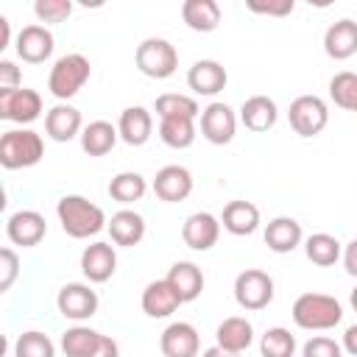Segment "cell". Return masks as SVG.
Returning a JSON list of instances; mask_svg holds the SVG:
<instances>
[{
    "label": "cell",
    "mask_w": 357,
    "mask_h": 357,
    "mask_svg": "<svg viewBox=\"0 0 357 357\" xmlns=\"http://www.w3.org/2000/svg\"><path fill=\"white\" fill-rule=\"evenodd\" d=\"M324 50L329 59L335 61H346L357 53V22L343 17L337 22H332L324 33Z\"/></svg>",
    "instance_id": "cell-23"
},
{
    "label": "cell",
    "mask_w": 357,
    "mask_h": 357,
    "mask_svg": "<svg viewBox=\"0 0 357 357\" xmlns=\"http://www.w3.org/2000/svg\"><path fill=\"white\" fill-rule=\"evenodd\" d=\"M42 114V95L31 86L0 89V120L28 126Z\"/></svg>",
    "instance_id": "cell-8"
},
{
    "label": "cell",
    "mask_w": 357,
    "mask_h": 357,
    "mask_svg": "<svg viewBox=\"0 0 357 357\" xmlns=\"http://www.w3.org/2000/svg\"><path fill=\"white\" fill-rule=\"evenodd\" d=\"M301 240H304V231H301V223L296 218L279 215L265 226V245L273 254H290L301 245Z\"/></svg>",
    "instance_id": "cell-24"
},
{
    "label": "cell",
    "mask_w": 357,
    "mask_h": 357,
    "mask_svg": "<svg viewBox=\"0 0 357 357\" xmlns=\"http://www.w3.org/2000/svg\"><path fill=\"white\" fill-rule=\"evenodd\" d=\"M153 195L165 204H178L187 201L192 192V173L184 165H165L162 170H156L153 184H151Z\"/></svg>",
    "instance_id": "cell-13"
},
{
    "label": "cell",
    "mask_w": 357,
    "mask_h": 357,
    "mask_svg": "<svg viewBox=\"0 0 357 357\" xmlns=\"http://www.w3.org/2000/svg\"><path fill=\"white\" fill-rule=\"evenodd\" d=\"M349 301H351V310H354V312H357V287H354V290H351V296H349Z\"/></svg>",
    "instance_id": "cell-48"
},
{
    "label": "cell",
    "mask_w": 357,
    "mask_h": 357,
    "mask_svg": "<svg viewBox=\"0 0 357 357\" xmlns=\"http://www.w3.org/2000/svg\"><path fill=\"white\" fill-rule=\"evenodd\" d=\"M201 357H240V354H231V351H226V349H220V346L215 343V346H209Z\"/></svg>",
    "instance_id": "cell-47"
},
{
    "label": "cell",
    "mask_w": 357,
    "mask_h": 357,
    "mask_svg": "<svg viewBox=\"0 0 357 357\" xmlns=\"http://www.w3.org/2000/svg\"><path fill=\"white\" fill-rule=\"evenodd\" d=\"M259 354L262 357H293L296 354V337L284 326H271L259 337Z\"/></svg>",
    "instance_id": "cell-36"
},
{
    "label": "cell",
    "mask_w": 357,
    "mask_h": 357,
    "mask_svg": "<svg viewBox=\"0 0 357 357\" xmlns=\"http://www.w3.org/2000/svg\"><path fill=\"white\" fill-rule=\"evenodd\" d=\"M226 84H229V73L215 59H198L187 70V86L201 98H215L218 92L226 89Z\"/></svg>",
    "instance_id": "cell-15"
},
{
    "label": "cell",
    "mask_w": 357,
    "mask_h": 357,
    "mask_svg": "<svg viewBox=\"0 0 357 357\" xmlns=\"http://www.w3.org/2000/svg\"><path fill=\"white\" fill-rule=\"evenodd\" d=\"M304 254L312 265H321V268H329L335 265L340 257H343V245L337 237L326 234V231H315L304 240Z\"/></svg>",
    "instance_id": "cell-32"
},
{
    "label": "cell",
    "mask_w": 357,
    "mask_h": 357,
    "mask_svg": "<svg viewBox=\"0 0 357 357\" xmlns=\"http://www.w3.org/2000/svg\"><path fill=\"white\" fill-rule=\"evenodd\" d=\"M301 357H343V346L329 335H315L301 346Z\"/></svg>",
    "instance_id": "cell-39"
},
{
    "label": "cell",
    "mask_w": 357,
    "mask_h": 357,
    "mask_svg": "<svg viewBox=\"0 0 357 357\" xmlns=\"http://www.w3.org/2000/svg\"><path fill=\"white\" fill-rule=\"evenodd\" d=\"M139 304H142V312H145L148 318H167V315H173L184 301L178 298V293L170 287L167 279H153V282L145 284Z\"/></svg>",
    "instance_id": "cell-19"
},
{
    "label": "cell",
    "mask_w": 357,
    "mask_h": 357,
    "mask_svg": "<svg viewBox=\"0 0 357 357\" xmlns=\"http://www.w3.org/2000/svg\"><path fill=\"white\" fill-rule=\"evenodd\" d=\"M33 14L39 22L53 25V22H64L73 14V3L70 0H36L33 3Z\"/></svg>",
    "instance_id": "cell-38"
},
{
    "label": "cell",
    "mask_w": 357,
    "mask_h": 357,
    "mask_svg": "<svg viewBox=\"0 0 357 357\" xmlns=\"http://www.w3.org/2000/svg\"><path fill=\"white\" fill-rule=\"evenodd\" d=\"M56 218L64 234L73 240H89L109 226L106 212L84 195H61L56 204Z\"/></svg>",
    "instance_id": "cell-1"
},
{
    "label": "cell",
    "mask_w": 357,
    "mask_h": 357,
    "mask_svg": "<svg viewBox=\"0 0 357 357\" xmlns=\"http://www.w3.org/2000/svg\"><path fill=\"white\" fill-rule=\"evenodd\" d=\"M245 6H248V11L265 14V17H287L296 8L293 0H248Z\"/></svg>",
    "instance_id": "cell-41"
},
{
    "label": "cell",
    "mask_w": 357,
    "mask_h": 357,
    "mask_svg": "<svg viewBox=\"0 0 357 357\" xmlns=\"http://www.w3.org/2000/svg\"><path fill=\"white\" fill-rule=\"evenodd\" d=\"M45 156V139L33 128H8L0 137V165L6 170H22L39 165Z\"/></svg>",
    "instance_id": "cell-4"
},
{
    "label": "cell",
    "mask_w": 357,
    "mask_h": 357,
    "mask_svg": "<svg viewBox=\"0 0 357 357\" xmlns=\"http://www.w3.org/2000/svg\"><path fill=\"white\" fill-rule=\"evenodd\" d=\"M329 98L335 106L357 114V73L340 70L329 78Z\"/></svg>",
    "instance_id": "cell-35"
},
{
    "label": "cell",
    "mask_w": 357,
    "mask_h": 357,
    "mask_svg": "<svg viewBox=\"0 0 357 357\" xmlns=\"http://www.w3.org/2000/svg\"><path fill=\"white\" fill-rule=\"evenodd\" d=\"M165 279L170 282V287L178 293V298H181L184 304L195 301V298L201 296V290H204V271H201L195 262H190V259L173 262Z\"/></svg>",
    "instance_id": "cell-27"
},
{
    "label": "cell",
    "mask_w": 357,
    "mask_h": 357,
    "mask_svg": "<svg viewBox=\"0 0 357 357\" xmlns=\"http://www.w3.org/2000/svg\"><path fill=\"white\" fill-rule=\"evenodd\" d=\"M153 112L159 120H173V117H187V120H198L201 117V106L195 98L190 95H178V92H165L156 98Z\"/></svg>",
    "instance_id": "cell-31"
},
{
    "label": "cell",
    "mask_w": 357,
    "mask_h": 357,
    "mask_svg": "<svg viewBox=\"0 0 357 357\" xmlns=\"http://www.w3.org/2000/svg\"><path fill=\"white\" fill-rule=\"evenodd\" d=\"M106 229H109V237H112L114 245L134 248L145 237V218L139 212H134V209L126 206V209H120V212H114L109 218V226Z\"/></svg>",
    "instance_id": "cell-22"
},
{
    "label": "cell",
    "mask_w": 357,
    "mask_h": 357,
    "mask_svg": "<svg viewBox=\"0 0 357 357\" xmlns=\"http://www.w3.org/2000/svg\"><path fill=\"white\" fill-rule=\"evenodd\" d=\"M287 120L298 137H318L329 123V106L318 95H298L287 109Z\"/></svg>",
    "instance_id": "cell-6"
},
{
    "label": "cell",
    "mask_w": 357,
    "mask_h": 357,
    "mask_svg": "<svg viewBox=\"0 0 357 357\" xmlns=\"http://www.w3.org/2000/svg\"><path fill=\"white\" fill-rule=\"evenodd\" d=\"M89 357H120V346H117L114 337L100 335V343H98V349H95Z\"/></svg>",
    "instance_id": "cell-44"
},
{
    "label": "cell",
    "mask_w": 357,
    "mask_h": 357,
    "mask_svg": "<svg viewBox=\"0 0 357 357\" xmlns=\"http://www.w3.org/2000/svg\"><path fill=\"white\" fill-rule=\"evenodd\" d=\"M237 117H240V123H243L248 131L262 134V131H268V128L276 126L279 109H276V100H273V98H268V95H251V98L243 100Z\"/></svg>",
    "instance_id": "cell-21"
},
{
    "label": "cell",
    "mask_w": 357,
    "mask_h": 357,
    "mask_svg": "<svg viewBox=\"0 0 357 357\" xmlns=\"http://www.w3.org/2000/svg\"><path fill=\"white\" fill-rule=\"evenodd\" d=\"M134 64L142 75L162 81V78H170L178 70V50H176V45H170L162 36H148L137 45Z\"/></svg>",
    "instance_id": "cell-5"
},
{
    "label": "cell",
    "mask_w": 357,
    "mask_h": 357,
    "mask_svg": "<svg viewBox=\"0 0 357 357\" xmlns=\"http://www.w3.org/2000/svg\"><path fill=\"white\" fill-rule=\"evenodd\" d=\"M20 276V257L14 248H0V293L11 290V284Z\"/></svg>",
    "instance_id": "cell-40"
},
{
    "label": "cell",
    "mask_w": 357,
    "mask_h": 357,
    "mask_svg": "<svg viewBox=\"0 0 357 357\" xmlns=\"http://www.w3.org/2000/svg\"><path fill=\"white\" fill-rule=\"evenodd\" d=\"M145 192H148V181H145V176L137 173V170H123V173H117V176L109 181V195H112V201H117V204H123V206L142 201Z\"/></svg>",
    "instance_id": "cell-30"
},
{
    "label": "cell",
    "mask_w": 357,
    "mask_h": 357,
    "mask_svg": "<svg viewBox=\"0 0 357 357\" xmlns=\"http://www.w3.org/2000/svg\"><path fill=\"white\" fill-rule=\"evenodd\" d=\"M159 349L165 357H198L201 351V335L187 321H173L165 326L159 337Z\"/></svg>",
    "instance_id": "cell-16"
},
{
    "label": "cell",
    "mask_w": 357,
    "mask_h": 357,
    "mask_svg": "<svg viewBox=\"0 0 357 357\" xmlns=\"http://www.w3.org/2000/svg\"><path fill=\"white\" fill-rule=\"evenodd\" d=\"M6 234L14 245H22V248H33L45 240L47 234V223H45V215H39L36 209H20L14 215H8L6 220Z\"/></svg>",
    "instance_id": "cell-14"
},
{
    "label": "cell",
    "mask_w": 357,
    "mask_h": 357,
    "mask_svg": "<svg viewBox=\"0 0 357 357\" xmlns=\"http://www.w3.org/2000/svg\"><path fill=\"white\" fill-rule=\"evenodd\" d=\"M81 131H84V120L75 106L56 103L45 112V134L53 142H70L73 137H81Z\"/></svg>",
    "instance_id": "cell-18"
},
{
    "label": "cell",
    "mask_w": 357,
    "mask_h": 357,
    "mask_svg": "<svg viewBox=\"0 0 357 357\" xmlns=\"http://www.w3.org/2000/svg\"><path fill=\"white\" fill-rule=\"evenodd\" d=\"M220 226L234 237H248L259 229V209L251 201H229L220 215Z\"/></svg>",
    "instance_id": "cell-26"
},
{
    "label": "cell",
    "mask_w": 357,
    "mask_h": 357,
    "mask_svg": "<svg viewBox=\"0 0 357 357\" xmlns=\"http://www.w3.org/2000/svg\"><path fill=\"white\" fill-rule=\"evenodd\" d=\"M215 340H218L220 349H226L231 354H243L254 343V326L245 315H229L218 324Z\"/></svg>",
    "instance_id": "cell-25"
},
{
    "label": "cell",
    "mask_w": 357,
    "mask_h": 357,
    "mask_svg": "<svg viewBox=\"0 0 357 357\" xmlns=\"http://www.w3.org/2000/svg\"><path fill=\"white\" fill-rule=\"evenodd\" d=\"M14 357H56V343L45 332L28 329L14 340Z\"/></svg>",
    "instance_id": "cell-37"
},
{
    "label": "cell",
    "mask_w": 357,
    "mask_h": 357,
    "mask_svg": "<svg viewBox=\"0 0 357 357\" xmlns=\"http://www.w3.org/2000/svg\"><path fill=\"white\" fill-rule=\"evenodd\" d=\"M8 42H11V22H8V17L0 14V50H6Z\"/></svg>",
    "instance_id": "cell-46"
},
{
    "label": "cell",
    "mask_w": 357,
    "mask_h": 357,
    "mask_svg": "<svg viewBox=\"0 0 357 357\" xmlns=\"http://www.w3.org/2000/svg\"><path fill=\"white\" fill-rule=\"evenodd\" d=\"M220 237V218L212 212H192L181 226V240L192 251H209Z\"/></svg>",
    "instance_id": "cell-17"
},
{
    "label": "cell",
    "mask_w": 357,
    "mask_h": 357,
    "mask_svg": "<svg viewBox=\"0 0 357 357\" xmlns=\"http://www.w3.org/2000/svg\"><path fill=\"white\" fill-rule=\"evenodd\" d=\"M22 86V73L14 61L0 59V89H20Z\"/></svg>",
    "instance_id": "cell-42"
},
{
    "label": "cell",
    "mask_w": 357,
    "mask_h": 357,
    "mask_svg": "<svg viewBox=\"0 0 357 357\" xmlns=\"http://www.w3.org/2000/svg\"><path fill=\"white\" fill-rule=\"evenodd\" d=\"M98 304H100L98 293H95L89 284H84V282H70V284H64V287L59 290V296H56L59 312H61L67 321H75V324L89 321V318L98 312Z\"/></svg>",
    "instance_id": "cell-10"
},
{
    "label": "cell",
    "mask_w": 357,
    "mask_h": 357,
    "mask_svg": "<svg viewBox=\"0 0 357 357\" xmlns=\"http://www.w3.org/2000/svg\"><path fill=\"white\" fill-rule=\"evenodd\" d=\"M117 271V251L112 243H89L84 251H81V273L89 284H103L114 276Z\"/></svg>",
    "instance_id": "cell-12"
},
{
    "label": "cell",
    "mask_w": 357,
    "mask_h": 357,
    "mask_svg": "<svg viewBox=\"0 0 357 357\" xmlns=\"http://www.w3.org/2000/svg\"><path fill=\"white\" fill-rule=\"evenodd\" d=\"M220 6L215 0H184L181 3V20L190 31L212 33L220 25Z\"/></svg>",
    "instance_id": "cell-28"
},
{
    "label": "cell",
    "mask_w": 357,
    "mask_h": 357,
    "mask_svg": "<svg viewBox=\"0 0 357 357\" xmlns=\"http://www.w3.org/2000/svg\"><path fill=\"white\" fill-rule=\"evenodd\" d=\"M293 324L307 332H326L343 321V304L329 293H301L293 301Z\"/></svg>",
    "instance_id": "cell-2"
},
{
    "label": "cell",
    "mask_w": 357,
    "mask_h": 357,
    "mask_svg": "<svg viewBox=\"0 0 357 357\" xmlns=\"http://www.w3.org/2000/svg\"><path fill=\"white\" fill-rule=\"evenodd\" d=\"M198 137V126L195 120H187V117H173V120H159V139L167 145V148H176V151H184L195 142Z\"/></svg>",
    "instance_id": "cell-34"
},
{
    "label": "cell",
    "mask_w": 357,
    "mask_h": 357,
    "mask_svg": "<svg viewBox=\"0 0 357 357\" xmlns=\"http://www.w3.org/2000/svg\"><path fill=\"white\" fill-rule=\"evenodd\" d=\"M53 47H56V39L50 28L42 22L25 25L14 39V50L25 64H45L53 56Z\"/></svg>",
    "instance_id": "cell-11"
},
{
    "label": "cell",
    "mask_w": 357,
    "mask_h": 357,
    "mask_svg": "<svg viewBox=\"0 0 357 357\" xmlns=\"http://www.w3.org/2000/svg\"><path fill=\"white\" fill-rule=\"evenodd\" d=\"M117 131H120V139L131 148H139L151 139L153 134V114L145 109V106H126L120 112V120H117Z\"/></svg>",
    "instance_id": "cell-20"
},
{
    "label": "cell",
    "mask_w": 357,
    "mask_h": 357,
    "mask_svg": "<svg viewBox=\"0 0 357 357\" xmlns=\"http://www.w3.org/2000/svg\"><path fill=\"white\" fill-rule=\"evenodd\" d=\"M92 75V64L84 53H64L53 61L50 75H47V89L59 103H67L70 98H75L84 84Z\"/></svg>",
    "instance_id": "cell-3"
},
{
    "label": "cell",
    "mask_w": 357,
    "mask_h": 357,
    "mask_svg": "<svg viewBox=\"0 0 357 357\" xmlns=\"http://www.w3.org/2000/svg\"><path fill=\"white\" fill-rule=\"evenodd\" d=\"M100 335L103 332H98V329H89L84 324H75V326H70V329L61 332V351L67 357H89L98 349Z\"/></svg>",
    "instance_id": "cell-33"
},
{
    "label": "cell",
    "mask_w": 357,
    "mask_h": 357,
    "mask_svg": "<svg viewBox=\"0 0 357 357\" xmlns=\"http://www.w3.org/2000/svg\"><path fill=\"white\" fill-rule=\"evenodd\" d=\"M117 139H120V131L109 120H92L81 131V148L89 156H106L117 145Z\"/></svg>",
    "instance_id": "cell-29"
},
{
    "label": "cell",
    "mask_w": 357,
    "mask_h": 357,
    "mask_svg": "<svg viewBox=\"0 0 357 357\" xmlns=\"http://www.w3.org/2000/svg\"><path fill=\"white\" fill-rule=\"evenodd\" d=\"M340 346H343V351H349L351 357H357V324L346 326V332H343V340H340Z\"/></svg>",
    "instance_id": "cell-45"
},
{
    "label": "cell",
    "mask_w": 357,
    "mask_h": 357,
    "mask_svg": "<svg viewBox=\"0 0 357 357\" xmlns=\"http://www.w3.org/2000/svg\"><path fill=\"white\" fill-rule=\"evenodd\" d=\"M340 259H343L346 273L357 279V237H354L351 243H346V245H343V257H340Z\"/></svg>",
    "instance_id": "cell-43"
},
{
    "label": "cell",
    "mask_w": 357,
    "mask_h": 357,
    "mask_svg": "<svg viewBox=\"0 0 357 357\" xmlns=\"http://www.w3.org/2000/svg\"><path fill=\"white\" fill-rule=\"evenodd\" d=\"M201 137L212 145H229L237 134V112L223 103V100H212L204 112H201Z\"/></svg>",
    "instance_id": "cell-9"
},
{
    "label": "cell",
    "mask_w": 357,
    "mask_h": 357,
    "mask_svg": "<svg viewBox=\"0 0 357 357\" xmlns=\"http://www.w3.org/2000/svg\"><path fill=\"white\" fill-rule=\"evenodd\" d=\"M234 301L248 312L265 310L273 301V279H271V273H265L259 268L240 271L237 279H234Z\"/></svg>",
    "instance_id": "cell-7"
}]
</instances>
